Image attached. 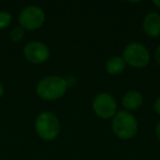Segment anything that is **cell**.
<instances>
[{
	"mask_svg": "<svg viewBox=\"0 0 160 160\" xmlns=\"http://www.w3.org/2000/svg\"><path fill=\"white\" fill-rule=\"evenodd\" d=\"M122 58L125 64L136 69L145 68L150 62V53L144 44L131 42L124 47Z\"/></svg>",
	"mask_w": 160,
	"mask_h": 160,
	"instance_id": "obj_4",
	"label": "cell"
},
{
	"mask_svg": "<svg viewBox=\"0 0 160 160\" xmlns=\"http://www.w3.org/2000/svg\"><path fill=\"white\" fill-rule=\"evenodd\" d=\"M142 31L148 38H156L160 36V14L158 12H149L142 19Z\"/></svg>",
	"mask_w": 160,
	"mask_h": 160,
	"instance_id": "obj_8",
	"label": "cell"
},
{
	"mask_svg": "<svg viewBox=\"0 0 160 160\" xmlns=\"http://www.w3.org/2000/svg\"><path fill=\"white\" fill-rule=\"evenodd\" d=\"M155 60H156V62L160 66V44L158 45L157 48H156V51H155Z\"/></svg>",
	"mask_w": 160,
	"mask_h": 160,
	"instance_id": "obj_14",
	"label": "cell"
},
{
	"mask_svg": "<svg viewBox=\"0 0 160 160\" xmlns=\"http://www.w3.org/2000/svg\"><path fill=\"white\" fill-rule=\"evenodd\" d=\"M12 17L8 11H0V30L6 29L11 23Z\"/></svg>",
	"mask_w": 160,
	"mask_h": 160,
	"instance_id": "obj_12",
	"label": "cell"
},
{
	"mask_svg": "<svg viewBox=\"0 0 160 160\" xmlns=\"http://www.w3.org/2000/svg\"><path fill=\"white\" fill-rule=\"evenodd\" d=\"M35 132L38 137L46 142L56 139L60 133V122L54 113L48 111L41 112L34 122Z\"/></svg>",
	"mask_w": 160,
	"mask_h": 160,
	"instance_id": "obj_3",
	"label": "cell"
},
{
	"mask_svg": "<svg viewBox=\"0 0 160 160\" xmlns=\"http://www.w3.org/2000/svg\"><path fill=\"white\" fill-rule=\"evenodd\" d=\"M24 31H25V30L23 29L22 27H20V25H18V27H14L9 33L10 40H11L12 42H14V43L20 42V41L24 38Z\"/></svg>",
	"mask_w": 160,
	"mask_h": 160,
	"instance_id": "obj_11",
	"label": "cell"
},
{
	"mask_svg": "<svg viewBox=\"0 0 160 160\" xmlns=\"http://www.w3.org/2000/svg\"><path fill=\"white\" fill-rule=\"evenodd\" d=\"M153 110H155L156 113L160 116V96L157 97V99H156L155 102H153Z\"/></svg>",
	"mask_w": 160,
	"mask_h": 160,
	"instance_id": "obj_13",
	"label": "cell"
},
{
	"mask_svg": "<svg viewBox=\"0 0 160 160\" xmlns=\"http://www.w3.org/2000/svg\"><path fill=\"white\" fill-rule=\"evenodd\" d=\"M92 110L101 120H112L118 113V103L111 93L100 92L92 100Z\"/></svg>",
	"mask_w": 160,
	"mask_h": 160,
	"instance_id": "obj_5",
	"label": "cell"
},
{
	"mask_svg": "<svg viewBox=\"0 0 160 160\" xmlns=\"http://www.w3.org/2000/svg\"><path fill=\"white\" fill-rule=\"evenodd\" d=\"M45 12L38 6H27L19 13V23L24 30L34 31L44 24Z\"/></svg>",
	"mask_w": 160,
	"mask_h": 160,
	"instance_id": "obj_6",
	"label": "cell"
},
{
	"mask_svg": "<svg viewBox=\"0 0 160 160\" xmlns=\"http://www.w3.org/2000/svg\"><path fill=\"white\" fill-rule=\"evenodd\" d=\"M155 133H156V137H157V139L160 142V120L157 122V124H156V127H155Z\"/></svg>",
	"mask_w": 160,
	"mask_h": 160,
	"instance_id": "obj_15",
	"label": "cell"
},
{
	"mask_svg": "<svg viewBox=\"0 0 160 160\" xmlns=\"http://www.w3.org/2000/svg\"><path fill=\"white\" fill-rule=\"evenodd\" d=\"M152 3L156 6V7L158 8V9L160 10V0H153V1H152Z\"/></svg>",
	"mask_w": 160,
	"mask_h": 160,
	"instance_id": "obj_16",
	"label": "cell"
},
{
	"mask_svg": "<svg viewBox=\"0 0 160 160\" xmlns=\"http://www.w3.org/2000/svg\"><path fill=\"white\" fill-rule=\"evenodd\" d=\"M66 78L57 75H49L42 78L36 85V93L46 101H56L62 99L68 89Z\"/></svg>",
	"mask_w": 160,
	"mask_h": 160,
	"instance_id": "obj_1",
	"label": "cell"
},
{
	"mask_svg": "<svg viewBox=\"0 0 160 160\" xmlns=\"http://www.w3.org/2000/svg\"><path fill=\"white\" fill-rule=\"evenodd\" d=\"M23 54L28 62L32 64H43L51 57V49L41 41H31L23 48Z\"/></svg>",
	"mask_w": 160,
	"mask_h": 160,
	"instance_id": "obj_7",
	"label": "cell"
},
{
	"mask_svg": "<svg viewBox=\"0 0 160 160\" xmlns=\"http://www.w3.org/2000/svg\"><path fill=\"white\" fill-rule=\"evenodd\" d=\"M144 103V97L137 90H129L123 96L122 98V105L125 111H136L139 108H142Z\"/></svg>",
	"mask_w": 160,
	"mask_h": 160,
	"instance_id": "obj_9",
	"label": "cell"
},
{
	"mask_svg": "<svg viewBox=\"0 0 160 160\" xmlns=\"http://www.w3.org/2000/svg\"><path fill=\"white\" fill-rule=\"evenodd\" d=\"M112 132L121 140H129L137 135L138 121L132 112L118 111L111 123Z\"/></svg>",
	"mask_w": 160,
	"mask_h": 160,
	"instance_id": "obj_2",
	"label": "cell"
},
{
	"mask_svg": "<svg viewBox=\"0 0 160 160\" xmlns=\"http://www.w3.org/2000/svg\"><path fill=\"white\" fill-rule=\"evenodd\" d=\"M125 67L126 64L122 56H112L105 62V71L111 76L121 75L125 70Z\"/></svg>",
	"mask_w": 160,
	"mask_h": 160,
	"instance_id": "obj_10",
	"label": "cell"
},
{
	"mask_svg": "<svg viewBox=\"0 0 160 160\" xmlns=\"http://www.w3.org/2000/svg\"><path fill=\"white\" fill-rule=\"evenodd\" d=\"M3 93H5V89H3V86L0 83V98L3 96Z\"/></svg>",
	"mask_w": 160,
	"mask_h": 160,
	"instance_id": "obj_17",
	"label": "cell"
}]
</instances>
